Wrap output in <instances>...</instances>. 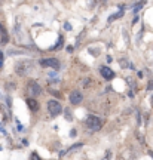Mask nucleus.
I'll return each instance as SVG.
<instances>
[{
    "label": "nucleus",
    "mask_w": 153,
    "mask_h": 160,
    "mask_svg": "<svg viewBox=\"0 0 153 160\" xmlns=\"http://www.w3.org/2000/svg\"><path fill=\"white\" fill-rule=\"evenodd\" d=\"M8 40H9V36L6 33L5 27L0 25V43H8Z\"/></svg>",
    "instance_id": "nucleus-8"
},
{
    "label": "nucleus",
    "mask_w": 153,
    "mask_h": 160,
    "mask_svg": "<svg viewBox=\"0 0 153 160\" xmlns=\"http://www.w3.org/2000/svg\"><path fill=\"white\" fill-rule=\"evenodd\" d=\"M30 160H42V159L39 157V154H37L36 151H33V153H31V156H30Z\"/></svg>",
    "instance_id": "nucleus-10"
},
{
    "label": "nucleus",
    "mask_w": 153,
    "mask_h": 160,
    "mask_svg": "<svg viewBox=\"0 0 153 160\" xmlns=\"http://www.w3.org/2000/svg\"><path fill=\"white\" fill-rule=\"evenodd\" d=\"M64 28H66V30H71V25L66 23V24H64Z\"/></svg>",
    "instance_id": "nucleus-14"
},
{
    "label": "nucleus",
    "mask_w": 153,
    "mask_h": 160,
    "mask_svg": "<svg viewBox=\"0 0 153 160\" xmlns=\"http://www.w3.org/2000/svg\"><path fill=\"white\" fill-rule=\"evenodd\" d=\"M27 104H28V108H30L31 111H37V110H39V104H37V101L33 99V98H28V99H27Z\"/></svg>",
    "instance_id": "nucleus-9"
},
{
    "label": "nucleus",
    "mask_w": 153,
    "mask_h": 160,
    "mask_svg": "<svg viewBox=\"0 0 153 160\" xmlns=\"http://www.w3.org/2000/svg\"><path fill=\"white\" fill-rule=\"evenodd\" d=\"M48 110H49V113L52 116H58L59 113L62 111V107H61V104H59L58 101L52 99V101L48 103Z\"/></svg>",
    "instance_id": "nucleus-2"
},
{
    "label": "nucleus",
    "mask_w": 153,
    "mask_h": 160,
    "mask_svg": "<svg viewBox=\"0 0 153 160\" xmlns=\"http://www.w3.org/2000/svg\"><path fill=\"white\" fill-rule=\"evenodd\" d=\"M40 65H42V67H52V68L58 70L59 61L55 59V58H48V59H42V61H40Z\"/></svg>",
    "instance_id": "nucleus-3"
},
{
    "label": "nucleus",
    "mask_w": 153,
    "mask_h": 160,
    "mask_svg": "<svg viewBox=\"0 0 153 160\" xmlns=\"http://www.w3.org/2000/svg\"><path fill=\"white\" fill-rule=\"evenodd\" d=\"M2 65H3V54L0 52V67H2Z\"/></svg>",
    "instance_id": "nucleus-15"
},
{
    "label": "nucleus",
    "mask_w": 153,
    "mask_h": 160,
    "mask_svg": "<svg viewBox=\"0 0 153 160\" xmlns=\"http://www.w3.org/2000/svg\"><path fill=\"white\" fill-rule=\"evenodd\" d=\"M85 123H86V127H89L91 130H100L101 125H103L101 119L97 117V116H88V119H86Z\"/></svg>",
    "instance_id": "nucleus-1"
},
{
    "label": "nucleus",
    "mask_w": 153,
    "mask_h": 160,
    "mask_svg": "<svg viewBox=\"0 0 153 160\" xmlns=\"http://www.w3.org/2000/svg\"><path fill=\"white\" fill-rule=\"evenodd\" d=\"M110 157H112V153H110V151H107V153H106V157H104L103 160H110Z\"/></svg>",
    "instance_id": "nucleus-12"
},
{
    "label": "nucleus",
    "mask_w": 153,
    "mask_h": 160,
    "mask_svg": "<svg viewBox=\"0 0 153 160\" xmlns=\"http://www.w3.org/2000/svg\"><path fill=\"white\" fill-rule=\"evenodd\" d=\"M143 5H144L143 2H141V3H138V5H135V8H134V11H135V12H138V11H140V9H141V8H143Z\"/></svg>",
    "instance_id": "nucleus-11"
},
{
    "label": "nucleus",
    "mask_w": 153,
    "mask_h": 160,
    "mask_svg": "<svg viewBox=\"0 0 153 160\" xmlns=\"http://www.w3.org/2000/svg\"><path fill=\"white\" fill-rule=\"evenodd\" d=\"M25 67H30V64H28V62H21V64H18V65H16V73L21 74V76L27 74L28 68H25Z\"/></svg>",
    "instance_id": "nucleus-7"
},
{
    "label": "nucleus",
    "mask_w": 153,
    "mask_h": 160,
    "mask_svg": "<svg viewBox=\"0 0 153 160\" xmlns=\"http://www.w3.org/2000/svg\"><path fill=\"white\" fill-rule=\"evenodd\" d=\"M100 73H101V76H103L106 80H112L113 77H115L113 70L109 68V67H101V68H100Z\"/></svg>",
    "instance_id": "nucleus-6"
},
{
    "label": "nucleus",
    "mask_w": 153,
    "mask_h": 160,
    "mask_svg": "<svg viewBox=\"0 0 153 160\" xmlns=\"http://www.w3.org/2000/svg\"><path fill=\"white\" fill-rule=\"evenodd\" d=\"M49 92H51V93H52L54 96H59V93H58V92H57V91H54V89H51V91H49Z\"/></svg>",
    "instance_id": "nucleus-13"
},
{
    "label": "nucleus",
    "mask_w": 153,
    "mask_h": 160,
    "mask_svg": "<svg viewBox=\"0 0 153 160\" xmlns=\"http://www.w3.org/2000/svg\"><path fill=\"white\" fill-rule=\"evenodd\" d=\"M82 99H83L82 92L73 91V92L70 93V103L73 104V105H77V104H80V103H82Z\"/></svg>",
    "instance_id": "nucleus-4"
},
{
    "label": "nucleus",
    "mask_w": 153,
    "mask_h": 160,
    "mask_svg": "<svg viewBox=\"0 0 153 160\" xmlns=\"http://www.w3.org/2000/svg\"><path fill=\"white\" fill-rule=\"evenodd\" d=\"M28 92H30L33 96H37V95L42 93V88H40L36 82H30V83H28Z\"/></svg>",
    "instance_id": "nucleus-5"
}]
</instances>
